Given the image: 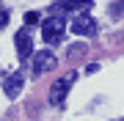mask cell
Listing matches in <instances>:
<instances>
[{"label": "cell", "instance_id": "obj_10", "mask_svg": "<svg viewBox=\"0 0 124 121\" xmlns=\"http://www.w3.org/2000/svg\"><path fill=\"white\" fill-rule=\"evenodd\" d=\"M8 25V11H0V28Z\"/></svg>", "mask_w": 124, "mask_h": 121}, {"label": "cell", "instance_id": "obj_4", "mask_svg": "<svg viewBox=\"0 0 124 121\" xmlns=\"http://www.w3.org/2000/svg\"><path fill=\"white\" fill-rule=\"evenodd\" d=\"M14 44H17V52H19V58H22V61L31 58V52H33V41H31V30H28V28L17 30V36H14Z\"/></svg>", "mask_w": 124, "mask_h": 121}, {"label": "cell", "instance_id": "obj_9", "mask_svg": "<svg viewBox=\"0 0 124 121\" xmlns=\"http://www.w3.org/2000/svg\"><path fill=\"white\" fill-rule=\"evenodd\" d=\"M83 50H85L83 44H75V47L69 50V55H72V58H75V55H83Z\"/></svg>", "mask_w": 124, "mask_h": 121}, {"label": "cell", "instance_id": "obj_6", "mask_svg": "<svg viewBox=\"0 0 124 121\" xmlns=\"http://www.w3.org/2000/svg\"><path fill=\"white\" fill-rule=\"evenodd\" d=\"M22 83H25V77L19 74V72H14V74L8 77V80L3 83V91H6V96H8V99H14V96L19 94V91H22Z\"/></svg>", "mask_w": 124, "mask_h": 121}, {"label": "cell", "instance_id": "obj_5", "mask_svg": "<svg viewBox=\"0 0 124 121\" xmlns=\"http://www.w3.org/2000/svg\"><path fill=\"white\" fill-rule=\"evenodd\" d=\"M69 28L75 33H80V36H94V33H97V25H94V19L88 17V14H77Z\"/></svg>", "mask_w": 124, "mask_h": 121}, {"label": "cell", "instance_id": "obj_7", "mask_svg": "<svg viewBox=\"0 0 124 121\" xmlns=\"http://www.w3.org/2000/svg\"><path fill=\"white\" fill-rule=\"evenodd\" d=\"M91 0H61L58 3V11H88Z\"/></svg>", "mask_w": 124, "mask_h": 121}, {"label": "cell", "instance_id": "obj_2", "mask_svg": "<svg viewBox=\"0 0 124 121\" xmlns=\"http://www.w3.org/2000/svg\"><path fill=\"white\" fill-rule=\"evenodd\" d=\"M75 80H77V74H75V72H69L66 77H61V80H58L53 88H50V102H53V105H61V102H63V96H66V91H69V85L75 83Z\"/></svg>", "mask_w": 124, "mask_h": 121}, {"label": "cell", "instance_id": "obj_1", "mask_svg": "<svg viewBox=\"0 0 124 121\" xmlns=\"http://www.w3.org/2000/svg\"><path fill=\"white\" fill-rule=\"evenodd\" d=\"M63 28H66V22L61 19V14H55V17H50L44 25H41V36H44L47 44H58L63 36Z\"/></svg>", "mask_w": 124, "mask_h": 121}, {"label": "cell", "instance_id": "obj_3", "mask_svg": "<svg viewBox=\"0 0 124 121\" xmlns=\"http://www.w3.org/2000/svg\"><path fill=\"white\" fill-rule=\"evenodd\" d=\"M55 66V55L53 50H39V52H33V72L36 74H44L47 69Z\"/></svg>", "mask_w": 124, "mask_h": 121}, {"label": "cell", "instance_id": "obj_8", "mask_svg": "<svg viewBox=\"0 0 124 121\" xmlns=\"http://www.w3.org/2000/svg\"><path fill=\"white\" fill-rule=\"evenodd\" d=\"M36 22H39V14H36V11H28V14H25V25L31 28V25H36Z\"/></svg>", "mask_w": 124, "mask_h": 121}]
</instances>
